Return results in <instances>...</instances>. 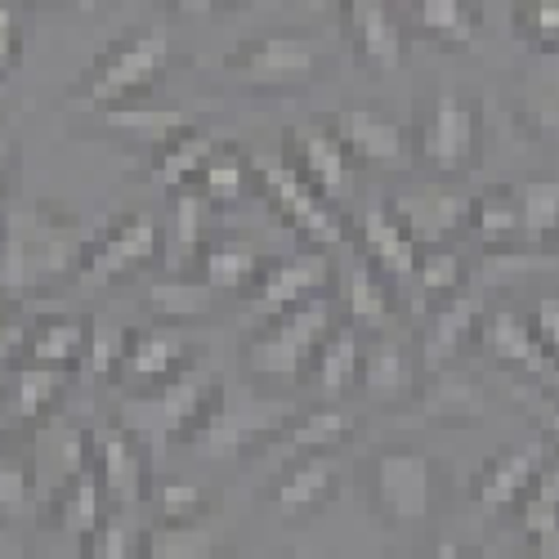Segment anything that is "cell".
Masks as SVG:
<instances>
[{
    "mask_svg": "<svg viewBox=\"0 0 559 559\" xmlns=\"http://www.w3.org/2000/svg\"><path fill=\"white\" fill-rule=\"evenodd\" d=\"M90 233L63 202H5L0 206V296L32 300L72 283Z\"/></svg>",
    "mask_w": 559,
    "mask_h": 559,
    "instance_id": "1",
    "label": "cell"
},
{
    "mask_svg": "<svg viewBox=\"0 0 559 559\" xmlns=\"http://www.w3.org/2000/svg\"><path fill=\"white\" fill-rule=\"evenodd\" d=\"M175 59V40L166 23H144L126 36H117L104 55H95L72 85H68V108L81 112H104V108H130V104H144L157 81L166 76Z\"/></svg>",
    "mask_w": 559,
    "mask_h": 559,
    "instance_id": "2",
    "label": "cell"
},
{
    "mask_svg": "<svg viewBox=\"0 0 559 559\" xmlns=\"http://www.w3.org/2000/svg\"><path fill=\"white\" fill-rule=\"evenodd\" d=\"M219 385L224 381L215 377V371L193 358L189 367H179L175 377H166L162 385L130 394L121 403V412H117V426L130 430L139 443H144L153 452V461H162L166 443L189 439L202 426V416L211 412Z\"/></svg>",
    "mask_w": 559,
    "mask_h": 559,
    "instance_id": "3",
    "label": "cell"
},
{
    "mask_svg": "<svg viewBox=\"0 0 559 559\" xmlns=\"http://www.w3.org/2000/svg\"><path fill=\"white\" fill-rule=\"evenodd\" d=\"M412 130V166L430 179H465L484 162V112L471 95L439 85L416 108Z\"/></svg>",
    "mask_w": 559,
    "mask_h": 559,
    "instance_id": "4",
    "label": "cell"
},
{
    "mask_svg": "<svg viewBox=\"0 0 559 559\" xmlns=\"http://www.w3.org/2000/svg\"><path fill=\"white\" fill-rule=\"evenodd\" d=\"M332 328H336V313H332L328 292L305 296L300 305L255 322L242 345V367L255 381H269V385H300L309 381V362Z\"/></svg>",
    "mask_w": 559,
    "mask_h": 559,
    "instance_id": "5",
    "label": "cell"
},
{
    "mask_svg": "<svg viewBox=\"0 0 559 559\" xmlns=\"http://www.w3.org/2000/svg\"><path fill=\"white\" fill-rule=\"evenodd\" d=\"M328 72V45L300 32H260L219 59V76L255 95H300Z\"/></svg>",
    "mask_w": 559,
    "mask_h": 559,
    "instance_id": "6",
    "label": "cell"
},
{
    "mask_svg": "<svg viewBox=\"0 0 559 559\" xmlns=\"http://www.w3.org/2000/svg\"><path fill=\"white\" fill-rule=\"evenodd\" d=\"M439 475L443 465L416 448H385L358 465L371 515L390 528H421L439 510Z\"/></svg>",
    "mask_w": 559,
    "mask_h": 559,
    "instance_id": "7",
    "label": "cell"
},
{
    "mask_svg": "<svg viewBox=\"0 0 559 559\" xmlns=\"http://www.w3.org/2000/svg\"><path fill=\"white\" fill-rule=\"evenodd\" d=\"M292 412H296V403H287V399L238 394V390L219 385L211 412L202 416V426L183 443L202 461H242L255 448H269L277 439V430L292 421Z\"/></svg>",
    "mask_w": 559,
    "mask_h": 559,
    "instance_id": "8",
    "label": "cell"
},
{
    "mask_svg": "<svg viewBox=\"0 0 559 559\" xmlns=\"http://www.w3.org/2000/svg\"><path fill=\"white\" fill-rule=\"evenodd\" d=\"M251 175H255V193L296 228V238L305 247L336 251L349 242V224H345L341 206L332 198H322L287 157L251 153Z\"/></svg>",
    "mask_w": 559,
    "mask_h": 559,
    "instance_id": "9",
    "label": "cell"
},
{
    "mask_svg": "<svg viewBox=\"0 0 559 559\" xmlns=\"http://www.w3.org/2000/svg\"><path fill=\"white\" fill-rule=\"evenodd\" d=\"M166 255V228L153 211H126L104 233H90L81 251L72 283L85 292H104L117 283H130L144 269H153Z\"/></svg>",
    "mask_w": 559,
    "mask_h": 559,
    "instance_id": "10",
    "label": "cell"
},
{
    "mask_svg": "<svg viewBox=\"0 0 559 559\" xmlns=\"http://www.w3.org/2000/svg\"><path fill=\"white\" fill-rule=\"evenodd\" d=\"M471 198L456 189L452 179H430V183H416V189H399L385 198L390 215L407 228V238L416 247H448L461 242L465 228H471Z\"/></svg>",
    "mask_w": 559,
    "mask_h": 559,
    "instance_id": "11",
    "label": "cell"
},
{
    "mask_svg": "<svg viewBox=\"0 0 559 559\" xmlns=\"http://www.w3.org/2000/svg\"><path fill=\"white\" fill-rule=\"evenodd\" d=\"M283 157L313 183L322 198H332L336 206H345L354 198V183H358L362 170L349 157V148L341 144V134L332 130V121H322V117L292 121L283 130Z\"/></svg>",
    "mask_w": 559,
    "mask_h": 559,
    "instance_id": "12",
    "label": "cell"
},
{
    "mask_svg": "<svg viewBox=\"0 0 559 559\" xmlns=\"http://www.w3.org/2000/svg\"><path fill=\"white\" fill-rule=\"evenodd\" d=\"M336 283V264L322 247H305L296 255H283V260H269L260 269V277L247 287V313L242 322L255 328V322L283 313L292 305H300L305 296H318Z\"/></svg>",
    "mask_w": 559,
    "mask_h": 559,
    "instance_id": "13",
    "label": "cell"
},
{
    "mask_svg": "<svg viewBox=\"0 0 559 559\" xmlns=\"http://www.w3.org/2000/svg\"><path fill=\"white\" fill-rule=\"evenodd\" d=\"M328 121L349 148V157L358 162V170H377V175L412 170V130L394 112L358 104V108H336Z\"/></svg>",
    "mask_w": 559,
    "mask_h": 559,
    "instance_id": "14",
    "label": "cell"
},
{
    "mask_svg": "<svg viewBox=\"0 0 559 559\" xmlns=\"http://www.w3.org/2000/svg\"><path fill=\"white\" fill-rule=\"evenodd\" d=\"M345 484V465H341V448L328 452H309L296 461L273 465V484H269V506L277 510V520L287 524H305L313 520L322 506H332L336 492Z\"/></svg>",
    "mask_w": 559,
    "mask_h": 559,
    "instance_id": "15",
    "label": "cell"
},
{
    "mask_svg": "<svg viewBox=\"0 0 559 559\" xmlns=\"http://www.w3.org/2000/svg\"><path fill=\"white\" fill-rule=\"evenodd\" d=\"M90 465L104 484V497L117 506V510H139L148 501V488H153V452L139 443L130 430H121L117 421L108 430H90Z\"/></svg>",
    "mask_w": 559,
    "mask_h": 559,
    "instance_id": "16",
    "label": "cell"
},
{
    "mask_svg": "<svg viewBox=\"0 0 559 559\" xmlns=\"http://www.w3.org/2000/svg\"><path fill=\"white\" fill-rule=\"evenodd\" d=\"M198 358L193 341H189V328H166V322H153V328H139L130 332L126 341V354L112 371V381L130 394L139 390H153L162 385L166 377H175L179 367H189Z\"/></svg>",
    "mask_w": 559,
    "mask_h": 559,
    "instance_id": "17",
    "label": "cell"
},
{
    "mask_svg": "<svg viewBox=\"0 0 559 559\" xmlns=\"http://www.w3.org/2000/svg\"><path fill=\"white\" fill-rule=\"evenodd\" d=\"M341 32L362 68L394 72L407 59V32L390 0H341Z\"/></svg>",
    "mask_w": 559,
    "mask_h": 559,
    "instance_id": "18",
    "label": "cell"
},
{
    "mask_svg": "<svg viewBox=\"0 0 559 559\" xmlns=\"http://www.w3.org/2000/svg\"><path fill=\"white\" fill-rule=\"evenodd\" d=\"M479 345H484L497 362L524 371L533 385H546V390L559 394V358L537 341L533 322H528L524 313H515V309H484Z\"/></svg>",
    "mask_w": 559,
    "mask_h": 559,
    "instance_id": "19",
    "label": "cell"
},
{
    "mask_svg": "<svg viewBox=\"0 0 559 559\" xmlns=\"http://www.w3.org/2000/svg\"><path fill=\"white\" fill-rule=\"evenodd\" d=\"M416 358L399 341V332H371L362 336V358H358V394L377 407H407L416 394Z\"/></svg>",
    "mask_w": 559,
    "mask_h": 559,
    "instance_id": "20",
    "label": "cell"
},
{
    "mask_svg": "<svg viewBox=\"0 0 559 559\" xmlns=\"http://www.w3.org/2000/svg\"><path fill=\"white\" fill-rule=\"evenodd\" d=\"M550 456V443L546 439H533V443H520L510 452H497L484 471L475 475L471 484V506L479 510L484 520H497L501 510H515L524 501V492L533 488L537 471Z\"/></svg>",
    "mask_w": 559,
    "mask_h": 559,
    "instance_id": "21",
    "label": "cell"
},
{
    "mask_svg": "<svg viewBox=\"0 0 559 559\" xmlns=\"http://www.w3.org/2000/svg\"><path fill=\"white\" fill-rule=\"evenodd\" d=\"M336 292L345 300V322L362 336L371 332H394L399 328V305H394V283L371 264L367 255H349L336 269Z\"/></svg>",
    "mask_w": 559,
    "mask_h": 559,
    "instance_id": "22",
    "label": "cell"
},
{
    "mask_svg": "<svg viewBox=\"0 0 559 559\" xmlns=\"http://www.w3.org/2000/svg\"><path fill=\"white\" fill-rule=\"evenodd\" d=\"M484 296L479 292H456L439 305L426 309V332H421V362L426 371H439L465 354V345L479 341V322H484Z\"/></svg>",
    "mask_w": 559,
    "mask_h": 559,
    "instance_id": "23",
    "label": "cell"
},
{
    "mask_svg": "<svg viewBox=\"0 0 559 559\" xmlns=\"http://www.w3.org/2000/svg\"><path fill=\"white\" fill-rule=\"evenodd\" d=\"M412 407H416V421L421 426H456L461 430V426H479L488 416V394L475 377L452 371V362H448V367L430 371L426 385H416Z\"/></svg>",
    "mask_w": 559,
    "mask_h": 559,
    "instance_id": "24",
    "label": "cell"
},
{
    "mask_svg": "<svg viewBox=\"0 0 559 559\" xmlns=\"http://www.w3.org/2000/svg\"><path fill=\"white\" fill-rule=\"evenodd\" d=\"M358 435V412L345 403H328L322 399L309 412H292V421L277 430V439L269 443L273 465L309 456V452H328V448H345Z\"/></svg>",
    "mask_w": 559,
    "mask_h": 559,
    "instance_id": "25",
    "label": "cell"
},
{
    "mask_svg": "<svg viewBox=\"0 0 559 559\" xmlns=\"http://www.w3.org/2000/svg\"><path fill=\"white\" fill-rule=\"evenodd\" d=\"M358 255H367L394 287H407L416 260H421V247L407 238V228L390 215L385 202H367L358 211Z\"/></svg>",
    "mask_w": 559,
    "mask_h": 559,
    "instance_id": "26",
    "label": "cell"
},
{
    "mask_svg": "<svg viewBox=\"0 0 559 559\" xmlns=\"http://www.w3.org/2000/svg\"><path fill=\"white\" fill-rule=\"evenodd\" d=\"M219 148V139L211 130H202L198 121H189L183 130H175L170 139H162L157 148H148V166L139 170V179H148L153 189L175 193V189H193L206 157Z\"/></svg>",
    "mask_w": 559,
    "mask_h": 559,
    "instance_id": "27",
    "label": "cell"
},
{
    "mask_svg": "<svg viewBox=\"0 0 559 559\" xmlns=\"http://www.w3.org/2000/svg\"><path fill=\"white\" fill-rule=\"evenodd\" d=\"M14 377L5 385V412H14L23 426H45L50 416L63 407V399L72 394V377L76 371L68 367H55V362H32V358H19Z\"/></svg>",
    "mask_w": 559,
    "mask_h": 559,
    "instance_id": "28",
    "label": "cell"
},
{
    "mask_svg": "<svg viewBox=\"0 0 559 559\" xmlns=\"http://www.w3.org/2000/svg\"><path fill=\"white\" fill-rule=\"evenodd\" d=\"M104 484L95 475V465H90V456L81 465H72V471H63L50 506H45V515H50V528L68 533V537H85L90 528H95L104 520Z\"/></svg>",
    "mask_w": 559,
    "mask_h": 559,
    "instance_id": "29",
    "label": "cell"
},
{
    "mask_svg": "<svg viewBox=\"0 0 559 559\" xmlns=\"http://www.w3.org/2000/svg\"><path fill=\"white\" fill-rule=\"evenodd\" d=\"M264 264H269V255L255 242H247V238H219V233H211L202 255H198V277L215 296H247V287L260 277Z\"/></svg>",
    "mask_w": 559,
    "mask_h": 559,
    "instance_id": "30",
    "label": "cell"
},
{
    "mask_svg": "<svg viewBox=\"0 0 559 559\" xmlns=\"http://www.w3.org/2000/svg\"><path fill=\"white\" fill-rule=\"evenodd\" d=\"M358 358H362V332L354 322H336L309 362V385L328 403H345L358 385Z\"/></svg>",
    "mask_w": 559,
    "mask_h": 559,
    "instance_id": "31",
    "label": "cell"
},
{
    "mask_svg": "<svg viewBox=\"0 0 559 559\" xmlns=\"http://www.w3.org/2000/svg\"><path fill=\"white\" fill-rule=\"evenodd\" d=\"M85 345H90V318L81 313H40L23 322V358L32 362H55L76 371L85 362Z\"/></svg>",
    "mask_w": 559,
    "mask_h": 559,
    "instance_id": "32",
    "label": "cell"
},
{
    "mask_svg": "<svg viewBox=\"0 0 559 559\" xmlns=\"http://www.w3.org/2000/svg\"><path fill=\"white\" fill-rule=\"evenodd\" d=\"M219 546H224V533L215 515L157 520L148 528H139V555H148V559H211L219 555Z\"/></svg>",
    "mask_w": 559,
    "mask_h": 559,
    "instance_id": "33",
    "label": "cell"
},
{
    "mask_svg": "<svg viewBox=\"0 0 559 559\" xmlns=\"http://www.w3.org/2000/svg\"><path fill=\"white\" fill-rule=\"evenodd\" d=\"M416 36H426L448 50H475L479 45V5L475 0H407Z\"/></svg>",
    "mask_w": 559,
    "mask_h": 559,
    "instance_id": "34",
    "label": "cell"
},
{
    "mask_svg": "<svg viewBox=\"0 0 559 559\" xmlns=\"http://www.w3.org/2000/svg\"><path fill=\"white\" fill-rule=\"evenodd\" d=\"M471 238L484 251H515L520 247V198L515 183H492V189L471 198Z\"/></svg>",
    "mask_w": 559,
    "mask_h": 559,
    "instance_id": "35",
    "label": "cell"
},
{
    "mask_svg": "<svg viewBox=\"0 0 559 559\" xmlns=\"http://www.w3.org/2000/svg\"><path fill=\"white\" fill-rule=\"evenodd\" d=\"M520 524H524V537L537 546V555L559 559V461L555 456H546L533 488L524 492Z\"/></svg>",
    "mask_w": 559,
    "mask_h": 559,
    "instance_id": "36",
    "label": "cell"
},
{
    "mask_svg": "<svg viewBox=\"0 0 559 559\" xmlns=\"http://www.w3.org/2000/svg\"><path fill=\"white\" fill-rule=\"evenodd\" d=\"M148 313L166 328H198L215 318V292L202 277H157L148 283Z\"/></svg>",
    "mask_w": 559,
    "mask_h": 559,
    "instance_id": "37",
    "label": "cell"
},
{
    "mask_svg": "<svg viewBox=\"0 0 559 559\" xmlns=\"http://www.w3.org/2000/svg\"><path fill=\"white\" fill-rule=\"evenodd\" d=\"M520 198V247L546 255L559 247V179L515 183Z\"/></svg>",
    "mask_w": 559,
    "mask_h": 559,
    "instance_id": "38",
    "label": "cell"
},
{
    "mask_svg": "<svg viewBox=\"0 0 559 559\" xmlns=\"http://www.w3.org/2000/svg\"><path fill=\"white\" fill-rule=\"evenodd\" d=\"M81 121H95V134H130L139 148H157L162 139L183 130L193 117L189 112H157V108H144V104H130V108L81 112Z\"/></svg>",
    "mask_w": 559,
    "mask_h": 559,
    "instance_id": "39",
    "label": "cell"
},
{
    "mask_svg": "<svg viewBox=\"0 0 559 559\" xmlns=\"http://www.w3.org/2000/svg\"><path fill=\"white\" fill-rule=\"evenodd\" d=\"M515 117L537 139H559V55H542V63L524 76Z\"/></svg>",
    "mask_w": 559,
    "mask_h": 559,
    "instance_id": "40",
    "label": "cell"
},
{
    "mask_svg": "<svg viewBox=\"0 0 559 559\" xmlns=\"http://www.w3.org/2000/svg\"><path fill=\"white\" fill-rule=\"evenodd\" d=\"M193 189L211 202V211H233L238 202H247L251 189H255L251 157L238 153V148H228V144H219V148L206 157V166H202V175H198Z\"/></svg>",
    "mask_w": 559,
    "mask_h": 559,
    "instance_id": "41",
    "label": "cell"
},
{
    "mask_svg": "<svg viewBox=\"0 0 559 559\" xmlns=\"http://www.w3.org/2000/svg\"><path fill=\"white\" fill-rule=\"evenodd\" d=\"M465 277H471V264H465V251L461 242H448V247H426L421 260H416V273H412V283L421 292V313L448 296H456L465 287Z\"/></svg>",
    "mask_w": 559,
    "mask_h": 559,
    "instance_id": "42",
    "label": "cell"
},
{
    "mask_svg": "<svg viewBox=\"0 0 559 559\" xmlns=\"http://www.w3.org/2000/svg\"><path fill=\"white\" fill-rule=\"evenodd\" d=\"M170 206H175V228H170V247H166V255L175 260L170 269L198 264V255L211 238V202L198 189H175Z\"/></svg>",
    "mask_w": 559,
    "mask_h": 559,
    "instance_id": "43",
    "label": "cell"
},
{
    "mask_svg": "<svg viewBox=\"0 0 559 559\" xmlns=\"http://www.w3.org/2000/svg\"><path fill=\"white\" fill-rule=\"evenodd\" d=\"M148 506L157 520H198V515H215L219 492L198 479H153Z\"/></svg>",
    "mask_w": 559,
    "mask_h": 559,
    "instance_id": "44",
    "label": "cell"
},
{
    "mask_svg": "<svg viewBox=\"0 0 559 559\" xmlns=\"http://www.w3.org/2000/svg\"><path fill=\"white\" fill-rule=\"evenodd\" d=\"M81 542V555H90V559H126V555H139V528H134V520H126V510H104V520L90 528L85 537H76Z\"/></svg>",
    "mask_w": 559,
    "mask_h": 559,
    "instance_id": "45",
    "label": "cell"
},
{
    "mask_svg": "<svg viewBox=\"0 0 559 559\" xmlns=\"http://www.w3.org/2000/svg\"><path fill=\"white\" fill-rule=\"evenodd\" d=\"M515 32L537 55H559V0H515Z\"/></svg>",
    "mask_w": 559,
    "mask_h": 559,
    "instance_id": "46",
    "label": "cell"
},
{
    "mask_svg": "<svg viewBox=\"0 0 559 559\" xmlns=\"http://www.w3.org/2000/svg\"><path fill=\"white\" fill-rule=\"evenodd\" d=\"M126 341H130L126 328H108L104 318H90V345H85L81 371L85 377H112L121 354H126Z\"/></svg>",
    "mask_w": 559,
    "mask_h": 559,
    "instance_id": "47",
    "label": "cell"
},
{
    "mask_svg": "<svg viewBox=\"0 0 559 559\" xmlns=\"http://www.w3.org/2000/svg\"><path fill=\"white\" fill-rule=\"evenodd\" d=\"M32 461L14 448H0V515H19L32 506Z\"/></svg>",
    "mask_w": 559,
    "mask_h": 559,
    "instance_id": "48",
    "label": "cell"
},
{
    "mask_svg": "<svg viewBox=\"0 0 559 559\" xmlns=\"http://www.w3.org/2000/svg\"><path fill=\"white\" fill-rule=\"evenodd\" d=\"M23 14H19V0H0V81H10L23 68Z\"/></svg>",
    "mask_w": 559,
    "mask_h": 559,
    "instance_id": "49",
    "label": "cell"
},
{
    "mask_svg": "<svg viewBox=\"0 0 559 559\" xmlns=\"http://www.w3.org/2000/svg\"><path fill=\"white\" fill-rule=\"evenodd\" d=\"M515 399L528 403V412L542 421V439H546V443H559V394L546 390V385L524 381V385H515Z\"/></svg>",
    "mask_w": 559,
    "mask_h": 559,
    "instance_id": "50",
    "label": "cell"
},
{
    "mask_svg": "<svg viewBox=\"0 0 559 559\" xmlns=\"http://www.w3.org/2000/svg\"><path fill=\"white\" fill-rule=\"evenodd\" d=\"M528 322H533V332H537V341L559 358V296H542L537 305H533V313H528Z\"/></svg>",
    "mask_w": 559,
    "mask_h": 559,
    "instance_id": "51",
    "label": "cell"
},
{
    "mask_svg": "<svg viewBox=\"0 0 559 559\" xmlns=\"http://www.w3.org/2000/svg\"><path fill=\"white\" fill-rule=\"evenodd\" d=\"M162 5H166L170 14H193V19H228V14L247 10L251 0H162Z\"/></svg>",
    "mask_w": 559,
    "mask_h": 559,
    "instance_id": "52",
    "label": "cell"
},
{
    "mask_svg": "<svg viewBox=\"0 0 559 559\" xmlns=\"http://www.w3.org/2000/svg\"><path fill=\"white\" fill-rule=\"evenodd\" d=\"M14 166H19L14 134H10V126H5V121H0V206L10 202V189H14Z\"/></svg>",
    "mask_w": 559,
    "mask_h": 559,
    "instance_id": "53",
    "label": "cell"
},
{
    "mask_svg": "<svg viewBox=\"0 0 559 559\" xmlns=\"http://www.w3.org/2000/svg\"><path fill=\"white\" fill-rule=\"evenodd\" d=\"M19 5H36V10H59V5H72V10H90L95 0H19Z\"/></svg>",
    "mask_w": 559,
    "mask_h": 559,
    "instance_id": "54",
    "label": "cell"
},
{
    "mask_svg": "<svg viewBox=\"0 0 559 559\" xmlns=\"http://www.w3.org/2000/svg\"><path fill=\"white\" fill-rule=\"evenodd\" d=\"M14 318V300H5V296H0V332H5V322Z\"/></svg>",
    "mask_w": 559,
    "mask_h": 559,
    "instance_id": "55",
    "label": "cell"
},
{
    "mask_svg": "<svg viewBox=\"0 0 559 559\" xmlns=\"http://www.w3.org/2000/svg\"><path fill=\"white\" fill-rule=\"evenodd\" d=\"M305 5H313V10H328V5H341V0H305Z\"/></svg>",
    "mask_w": 559,
    "mask_h": 559,
    "instance_id": "56",
    "label": "cell"
},
{
    "mask_svg": "<svg viewBox=\"0 0 559 559\" xmlns=\"http://www.w3.org/2000/svg\"><path fill=\"white\" fill-rule=\"evenodd\" d=\"M0 435H5V394H0Z\"/></svg>",
    "mask_w": 559,
    "mask_h": 559,
    "instance_id": "57",
    "label": "cell"
},
{
    "mask_svg": "<svg viewBox=\"0 0 559 559\" xmlns=\"http://www.w3.org/2000/svg\"><path fill=\"white\" fill-rule=\"evenodd\" d=\"M394 5H407V0H394Z\"/></svg>",
    "mask_w": 559,
    "mask_h": 559,
    "instance_id": "58",
    "label": "cell"
}]
</instances>
